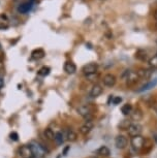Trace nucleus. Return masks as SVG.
Segmentation results:
<instances>
[{
    "label": "nucleus",
    "mask_w": 157,
    "mask_h": 158,
    "mask_svg": "<svg viewBox=\"0 0 157 158\" xmlns=\"http://www.w3.org/2000/svg\"><path fill=\"white\" fill-rule=\"evenodd\" d=\"M64 70L68 74H72L76 71V66L73 62L67 61V62H65V64H64Z\"/></svg>",
    "instance_id": "2eb2a0df"
},
{
    "label": "nucleus",
    "mask_w": 157,
    "mask_h": 158,
    "mask_svg": "<svg viewBox=\"0 0 157 158\" xmlns=\"http://www.w3.org/2000/svg\"><path fill=\"white\" fill-rule=\"evenodd\" d=\"M10 27V21L4 14L0 15V30H5Z\"/></svg>",
    "instance_id": "dca6fc26"
},
{
    "label": "nucleus",
    "mask_w": 157,
    "mask_h": 158,
    "mask_svg": "<svg viewBox=\"0 0 157 158\" xmlns=\"http://www.w3.org/2000/svg\"><path fill=\"white\" fill-rule=\"evenodd\" d=\"M153 139H154V141H155V142L157 143V133H156V135H153Z\"/></svg>",
    "instance_id": "473e14b6"
},
{
    "label": "nucleus",
    "mask_w": 157,
    "mask_h": 158,
    "mask_svg": "<svg viewBox=\"0 0 157 158\" xmlns=\"http://www.w3.org/2000/svg\"><path fill=\"white\" fill-rule=\"evenodd\" d=\"M127 144H128L127 138H126V136L122 135H117L116 139H115V145H116V147L118 149H120V150H122V149H125Z\"/></svg>",
    "instance_id": "6e6552de"
},
{
    "label": "nucleus",
    "mask_w": 157,
    "mask_h": 158,
    "mask_svg": "<svg viewBox=\"0 0 157 158\" xmlns=\"http://www.w3.org/2000/svg\"><path fill=\"white\" fill-rule=\"evenodd\" d=\"M137 73H138V76L140 79L147 80L152 76V70L148 69V68H140V69L137 71Z\"/></svg>",
    "instance_id": "ddd939ff"
},
{
    "label": "nucleus",
    "mask_w": 157,
    "mask_h": 158,
    "mask_svg": "<svg viewBox=\"0 0 157 158\" xmlns=\"http://www.w3.org/2000/svg\"><path fill=\"white\" fill-rule=\"evenodd\" d=\"M144 142L145 139L143 136L138 135V136H134V138H131V141H130V145H131L132 149L135 152L141 151L144 147Z\"/></svg>",
    "instance_id": "7ed1b4c3"
},
{
    "label": "nucleus",
    "mask_w": 157,
    "mask_h": 158,
    "mask_svg": "<svg viewBox=\"0 0 157 158\" xmlns=\"http://www.w3.org/2000/svg\"><path fill=\"white\" fill-rule=\"evenodd\" d=\"M155 26H156V29H157V22H156V25Z\"/></svg>",
    "instance_id": "c9c22d12"
},
{
    "label": "nucleus",
    "mask_w": 157,
    "mask_h": 158,
    "mask_svg": "<svg viewBox=\"0 0 157 158\" xmlns=\"http://www.w3.org/2000/svg\"><path fill=\"white\" fill-rule=\"evenodd\" d=\"M154 18H155V19L157 20V10L154 11Z\"/></svg>",
    "instance_id": "72a5a7b5"
},
{
    "label": "nucleus",
    "mask_w": 157,
    "mask_h": 158,
    "mask_svg": "<svg viewBox=\"0 0 157 158\" xmlns=\"http://www.w3.org/2000/svg\"><path fill=\"white\" fill-rule=\"evenodd\" d=\"M142 131H143V126L138 123H131L128 127V129H127V132H128V135L130 138L141 135Z\"/></svg>",
    "instance_id": "f03ea898"
},
{
    "label": "nucleus",
    "mask_w": 157,
    "mask_h": 158,
    "mask_svg": "<svg viewBox=\"0 0 157 158\" xmlns=\"http://www.w3.org/2000/svg\"><path fill=\"white\" fill-rule=\"evenodd\" d=\"M112 101H113L114 104H119L121 101H122V98L117 96V97H113V99H112Z\"/></svg>",
    "instance_id": "cd10ccee"
},
{
    "label": "nucleus",
    "mask_w": 157,
    "mask_h": 158,
    "mask_svg": "<svg viewBox=\"0 0 157 158\" xmlns=\"http://www.w3.org/2000/svg\"><path fill=\"white\" fill-rule=\"evenodd\" d=\"M19 155L22 158H33V153H32L30 145H23L19 148Z\"/></svg>",
    "instance_id": "423d86ee"
},
{
    "label": "nucleus",
    "mask_w": 157,
    "mask_h": 158,
    "mask_svg": "<svg viewBox=\"0 0 157 158\" xmlns=\"http://www.w3.org/2000/svg\"><path fill=\"white\" fill-rule=\"evenodd\" d=\"M50 71H51V68H50V67L43 66L39 70H38V74L41 76V77H46V76H48V74L50 73Z\"/></svg>",
    "instance_id": "a878e982"
},
{
    "label": "nucleus",
    "mask_w": 157,
    "mask_h": 158,
    "mask_svg": "<svg viewBox=\"0 0 157 158\" xmlns=\"http://www.w3.org/2000/svg\"><path fill=\"white\" fill-rule=\"evenodd\" d=\"M121 112H122V114L124 116H128L131 114V112H132V106L130 103H126V104H124V106L121 108Z\"/></svg>",
    "instance_id": "412c9836"
},
{
    "label": "nucleus",
    "mask_w": 157,
    "mask_h": 158,
    "mask_svg": "<svg viewBox=\"0 0 157 158\" xmlns=\"http://www.w3.org/2000/svg\"><path fill=\"white\" fill-rule=\"evenodd\" d=\"M88 158H97L96 156H90V157H88Z\"/></svg>",
    "instance_id": "f704fd0d"
},
{
    "label": "nucleus",
    "mask_w": 157,
    "mask_h": 158,
    "mask_svg": "<svg viewBox=\"0 0 157 158\" xmlns=\"http://www.w3.org/2000/svg\"><path fill=\"white\" fill-rule=\"evenodd\" d=\"M157 85V79H154L152 80V81H150V82H148L146 83L145 85H143L140 89H138V92H144V91H148V90H150V89H152L154 88L155 86Z\"/></svg>",
    "instance_id": "4468645a"
},
{
    "label": "nucleus",
    "mask_w": 157,
    "mask_h": 158,
    "mask_svg": "<svg viewBox=\"0 0 157 158\" xmlns=\"http://www.w3.org/2000/svg\"><path fill=\"white\" fill-rule=\"evenodd\" d=\"M18 138H19V135H18V133L17 132H11L10 133V139H13V141H18Z\"/></svg>",
    "instance_id": "c85d7f7f"
},
{
    "label": "nucleus",
    "mask_w": 157,
    "mask_h": 158,
    "mask_svg": "<svg viewBox=\"0 0 157 158\" xmlns=\"http://www.w3.org/2000/svg\"><path fill=\"white\" fill-rule=\"evenodd\" d=\"M64 135L63 133L61 132V131H58V132L55 133V142L57 143L58 145H62L64 142Z\"/></svg>",
    "instance_id": "5701e85b"
},
{
    "label": "nucleus",
    "mask_w": 157,
    "mask_h": 158,
    "mask_svg": "<svg viewBox=\"0 0 157 158\" xmlns=\"http://www.w3.org/2000/svg\"><path fill=\"white\" fill-rule=\"evenodd\" d=\"M94 126L93 122L92 121H86L84 124L82 125L81 127H80V132H81V135H87L89 132H90L91 130H92V128Z\"/></svg>",
    "instance_id": "9d476101"
},
{
    "label": "nucleus",
    "mask_w": 157,
    "mask_h": 158,
    "mask_svg": "<svg viewBox=\"0 0 157 158\" xmlns=\"http://www.w3.org/2000/svg\"><path fill=\"white\" fill-rule=\"evenodd\" d=\"M97 68H98V65L96 63H93V62H91V63H88L83 66L82 68V71L83 73L86 74V76H92V74H95L96 71H97Z\"/></svg>",
    "instance_id": "39448f33"
},
{
    "label": "nucleus",
    "mask_w": 157,
    "mask_h": 158,
    "mask_svg": "<svg viewBox=\"0 0 157 158\" xmlns=\"http://www.w3.org/2000/svg\"><path fill=\"white\" fill-rule=\"evenodd\" d=\"M3 86H4V81H3V79L0 77V89L3 88Z\"/></svg>",
    "instance_id": "7c9ffc66"
},
{
    "label": "nucleus",
    "mask_w": 157,
    "mask_h": 158,
    "mask_svg": "<svg viewBox=\"0 0 157 158\" xmlns=\"http://www.w3.org/2000/svg\"><path fill=\"white\" fill-rule=\"evenodd\" d=\"M3 70V61H2L1 57H0V73Z\"/></svg>",
    "instance_id": "c756f323"
},
{
    "label": "nucleus",
    "mask_w": 157,
    "mask_h": 158,
    "mask_svg": "<svg viewBox=\"0 0 157 158\" xmlns=\"http://www.w3.org/2000/svg\"><path fill=\"white\" fill-rule=\"evenodd\" d=\"M78 113L86 121H92V110L89 106H81L78 109Z\"/></svg>",
    "instance_id": "20e7f679"
},
{
    "label": "nucleus",
    "mask_w": 157,
    "mask_h": 158,
    "mask_svg": "<svg viewBox=\"0 0 157 158\" xmlns=\"http://www.w3.org/2000/svg\"><path fill=\"white\" fill-rule=\"evenodd\" d=\"M43 135L46 136V139H49V141H55V133L51 128H46L43 131Z\"/></svg>",
    "instance_id": "aec40b11"
},
{
    "label": "nucleus",
    "mask_w": 157,
    "mask_h": 158,
    "mask_svg": "<svg viewBox=\"0 0 157 158\" xmlns=\"http://www.w3.org/2000/svg\"><path fill=\"white\" fill-rule=\"evenodd\" d=\"M130 117L133 121L138 122V121H141L142 118H143V113L140 109H135L134 111L131 112V114H130Z\"/></svg>",
    "instance_id": "a211bd4d"
},
{
    "label": "nucleus",
    "mask_w": 157,
    "mask_h": 158,
    "mask_svg": "<svg viewBox=\"0 0 157 158\" xmlns=\"http://www.w3.org/2000/svg\"><path fill=\"white\" fill-rule=\"evenodd\" d=\"M44 55H46V53H44V51L43 49H36V50L32 51V53H31L32 59H35V60H39V59L43 58Z\"/></svg>",
    "instance_id": "f3484780"
},
{
    "label": "nucleus",
    "mask_w": 157,
    "mask_h": 158,
    "mask_svg": "<svg viewBox=\"0 0 157 158\" xmlns=\"http://www.w3.org/2000/svg\"><path fill=\"white\" fill-rule=\"evenodd\" d=\"M76 139H78V135H76V131L73 130H68V132H67L66 135V139L69 142H76Z\"/></svg>",
    "instance_id": "4be33fe9"
},
{
    "label": "nucleus",
    "mask_w": 157,
    "mask_h": 158,
    "mask_svg": "<svg viewBox=\"0 0 157 158\" xmlns=\"http://www.w3.org/2000/svg\"><path fill=\"white\" fill-rule=\"evenodd\" d=\"M116 81H117L116 77L112 73L105 74V76L102 77V82L106 87H113V86H115V84H116Z\"/></svg>",
    "instance_id": "1a4fd4ad"
},
{
    "label": "nucleus",
    "mask_w": 157,
    "mask_h": 158,
    "mask_svg": "<svg viewBox=\"0 0 157 158\" xmlns=\"http://www.w3.org/2000/svg\"><path fill=\"white\" fill-rule=\"evenodd\" d=\"M135 58L140 59V60H142V61L147 60V53L145 52V51H143V50L138 51L137 54H135Z\"/></svg>",
    "instance_id": "b1692460"
},
{
    "label": "nucleus",
    "mask_w": 157,
    "mask_h": 158,
    "mask_svg": "<svg viewBox=\"0 0 157 158\" xmlns=\"http://www.w3.org/2000/svg\"><path fill=\"white\" fill-rule=\"evenodd\" d=\"M130 124H131V121H129V120H122V121L120 122L119 127H120V129H122V130H127V129H128V127L130 126Z\"/></svg>",
    "instance_id": "393cba45"
},
{
    "label": "nucleus",
    "mask_w": 157,
    "mask_h": 158,
    "mask_svg": "<svg viewBox=\"0 0 157 158\" xmlns=\"http://www.w3.org/2000/svg\"><path fill=\"white\" fill-rule=\"evenodd\" d=\"M102 91H103V89H102L101 86H100L99 84H95V85H93L92 88H91L90 96L92 98H96L102 93Z\"/></svg>",
    "instance_id": "f8f14e48"
},
{
    "label": "nucleus",
    "mask_w": 157,
    "mask_h": 158,
    "mask_svg": "<svg viewBox=\"0 0 157 158\" xmlns=\"http://www.w3.org/2000/svg\"><path fill=\"white\" fill-rule=\"evenodd\" d=\"M126 76L125 80L127 81V84L129 85H132V84H135L138 80H140V77H138V73H135V71H130V70H126V73H124V77Z\"/></svg>",
    "instance_id": "0eeeda50"
},
{
    "label": "nucleus",
    "mask_w": 157,
    "mask_h": 158,
    "mask_svg": "<svg viewBox=\"0 0 157 158\" xmlns=\"http://www.w3.org/2000/svg\"><path fill=\"white\" fill-rule=\"evenodd\" d=\"M32 153H33V156L35 158H43L46 156L47 154V149L43 147V145H40L39 143L36 142H32L30 144Z\"/></svg>",
    "instance_id": "f257e3e1"
},
{
    "label": "nucleus",
    "mask_w": 157,
    "mask_h": 158,
    "mask_svg": "<svg viewBox=\"0 0 157 158\" xmlns=\"http://www.w3.org/2000/svg\"><path fill=\"white\" fill-rule=\"evenodd\" d=\"M96 154L99 155V156H102V157H108V156H109L111 152H109V149L108 147H105V146H101L100 148L97 149Z\"/></svg>",
    "instance_id": "6ab92c4d"
},
{
    "label": "nucleus",
    "mask_w": 157,
    "mask_h": 158,
    "mask_svg": "<svg viewBox=\"0 0 157 158\" xmlns=\"http://www.w3.org/2000/svg\"><path fill=\"white\" fill-rule=\"evenodd\" d=\"M69 150V147H66L65 148V150H64V152H63V155H66L67 154V151Z\"/></svg>",
    "instance_id": "2f4dec72"
},
{
    "label": "nucleus",
    "mask_w": 157,
    "mask_h": 158,
    "mask_svg": "<svg viewBox=\"0 0 157 158\" xmlns=\"http://www.w3.org/2000/svg\"><path fill=\"white\" fill-rule=\"evenodd\" d=\"M149 64H150V66L157 68V55L154 56V57H152V58L150 59V60H149Z\"/></svg>",
    "instance_id": "bb28decb"
},
{
    "label": "nucleus",
    "mask_w": 157,
    "mask_h": 158,
    "mask_svg": "<svg viewBox=\"0 0 157 158\" xmlns=\"http://www.w3.org/2000/svg\"><path fill=\"white\" fill-rule=\"evenodd\" d=\"M32 4H33V1H26L24 3H21L19 4V6H18V11H19L20 14L28 13L32 8Z\"/></svg>",
    "instance_id": "9b49d317"
}]
</instances>
